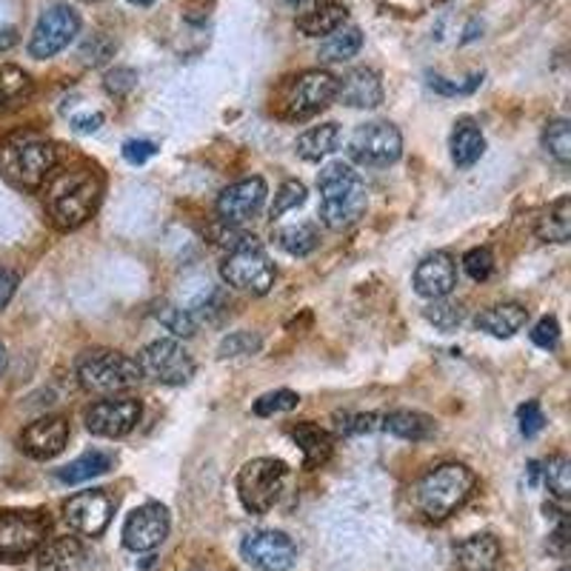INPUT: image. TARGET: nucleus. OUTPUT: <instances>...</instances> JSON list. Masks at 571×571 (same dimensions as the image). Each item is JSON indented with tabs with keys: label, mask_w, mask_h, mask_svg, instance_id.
<instances>
[{
	"label": "nucleus",
	"mask_w": 571,
	"mask_h": 571,
	"mask_svg": "<svg viewBox=\"0 0 571 571\" xmlns=\"http://www.w3.org/2000/svg\"><path fill=\"white\" fill-rule=\"evenodd\" d=\"M115 509H118V497L109 488H89V492H77V495L69 497L63 517L77 535L100 537L106 526L112 522Z\"/></svg>",
	"instance_id": "nucleus-13"
},
{
	"label": "nucleus",
	"mask_w": 571,
	"mask_h": 571,
	"mask_svg": "<svg viewBox=\"0 0 571 571\" xmlns=\"http://www.w3.org/2000/svg\"><path fill=\"white\" fill-rule=\"evenodd\" d=\"M18 43V29L9 26V23H0V55L9 52Z\"/></svg>",
	"instance_id": "nucleus-50"
},
{
	"label": "nucleus",
	"mask_w": 571,
	"mask_h": 571,
	"mask_svg": "<svg viewBox=\"0 0 571 571\" xmlns=\"http://www.w3.org/2000/svg\"><path fill=\"white\" fill-rule=\"evenodd\" d=\"M46 186V212L52 224L63 231H72L84 226L98 212L100 195H104V177L95 166H77L66 172H52Z\"/></svg>",
	"instance_id": "nucleus-1"
},
{
	"label": "nucleus",
	"mask_w": 571,
	"mask_h": 571,
	"mask_svg": "<svg viewBox=\"0 0 571 571\" xmlns=\"http://www.w3.org/2000/svg\"><path fill=\"white\" fill-rule=\"evenodd\" d=\"M134 84H138V75H134V69H115L106 75L104 86L109 95H115V98H123V95H129V91L134 89Z\"/></svg>",
	"instance_id": "nucleus-46"
},
{
	"label": "nucleus",
	"mask_w": 571,
	"mask_h": 571,
	"mask_svg": "<svg viewBox=\"0 0 571 571\" xmlns=\"http://www.w3.org/2000/svg\"><path fill=\"white\" fill-rule=\"evenodd\" d=\"M263 346L260 335L255 332H231L220 341V348H217V355L220 357H244V355H255L258 348Z\"/></svg>",
	"instance_id": "nucleus-40"
},
{
	"label": "nucleus",
	"mask_w": 571,
	"mask_h": 571,
	"mask_svg": "<svg viewBox=\"0 0 571 571\" xmlns=\"http://www.w3.org/2000/svg\"><path fill=\"white\" fill-rule=\"evenodd\" d=\"M306 203V186L300 181H286L283 186L278 188V195H274V203L272 209H269V215L274 217H283L286 212L298 209V206H303Z\"/></svg>",
	"instance_id": "nucleus-39"
},
{
	"label": "nucleus",
	"mask_w": 571,
	"mask_h": 571,
	"mask_svg": "<svg viewBox=\"0 0 571 571\" xmlns=\"http://www.w3.org/2000/svg\"><path fill=\"white\" fill-rule=\"evenodd\" d=\"M50 535V517L43 511H0V563H21L35 554Z\"/></svg>",
	"instance_id": "nucleus-9"
},
{
	"label": "nucleus",
	"mask_w": 571,
	"mask_h": 571,
	"mask_svg": "<svg viewBox=\"0 0 571 571\" xmlns=\"http://www.w3.org/2000/svg\"><path fill=\"white\" fill-rule=\"evenodd\" d=\"M337 95V77L326 69H306L280 89V115L286 120H309L326 106H332Z\"/></svg>",
	"instance_id": "nucleus-8"
},
{
	"label": "nucleus",
	"mask_w": 571,
	"mask_h": 571,
	"mask_svg": "<svg viewBox=\"0 0 571 571\" xmlns=\"http://www.w3.org/2000/svg\"><path fill=\"white\" fill-rule=\"evenodd\" d=\"M335 100L352 109H377L384 104V80L375 69H366V66L346 72L337 80Z\"/></svg>",
	"instance_id": "nucleus-20"
},
{
	"label": "nucleus",
	"mask_w": 571,
	"mask_h": 571,
	"mask_svg": "<svg viewBox=\"0 0 571 571\" xmlns=\"http://www.w3.org/2000/svg\"><path fill=\"white\" fill-rule=\"evenodd\" d=\"M266 195H269V188H266L263 177H246V181L231 183L217 197V215L226 226L246 224L263 209Z\"/></svg>",
	"instance_id": "nucleus-16"
},
{
	"label": "nucleus",
	"mask_w": 571,
	"mask_h": 571,
	"mask_svg": "<svg viewBox=\"0 0 571 571\" xmlns=\"http://www.w3.org/2000/svg\"><path fill=\"white\" fill-rule=\"evenodd\" d=\"M289 438L294 440L303 452V468H321L326 466L328 457H332V449H335V440L326 429H321L312 420H303V423L289 425Z\"/></svg>",
	"instance_id": "nucleus-21"
},
{
	"label": "nucleus",
	"mask_w": 571,
	"mask_h": 571,
	"mask_svg": "<svg viewBox=\"0 0 571 571\" xmlns=\"http://www.w3.org/2000/svg\"><path fill=\"white\" fill-rule=\"evenodd\" d=\"M486 152V138H483L481 126L474 120L463 118L452 132V161L460 169H472Z\"/></svg>",
	"instance_id": "nucleus-27"
},
{
	"label": "nucleus",
	"mask_w": 571,
	"mask_h": 571,
	"mask_svg": "<svg viewBox=\"0 0 571 571\" xmlns=\"http://www.w3.org/2000/svg\"><path fill=\"white\" fill-rule=\"evenodd\" d=\"M77 32H80V18H77L75 9H69L66 3H55L41 14L35 32L29 37V55L35 61L55 57L57 52H63L75 41Z\"/></svg>",
	"instance_id": "nucleus-12"
},
{
	"label": "nucleus",
	"mask_w": 571,
	"mask_h": 571,
	"mask_svg": "<svg viewBox=\"0 0 571 571\" xmlns=\"http://www.w3.org/2000/svg\"><path fill=\"white\" fill-rule=\"evenodd\" d=\"M80 3H98V0H80Z\"/></svg>",
	"instance_id": "nucleus-54"
},
{
	"label": "nucleus",
	"mask_w": 571,
	"mask_h": 571,
	"mask_svg": "<svg viewBox=\"0 0 571 571\" xmlns=\"http://www.w3.org/2000/svg\"><path fill=\"white\" fill-rule=\"evenodd\" d=\"M169 511L161 503H143L123 522V546L132 551H152L166 540Z\"/></svg>",
	"instance_id": "nucleus-17"
},
{
	"label": "nucleus",
	"mask_w": 571,
	"mask_h": 571,
	"mask_svg": "<svg viewBox=\"0 0 571 571\" xmlns=\"http://www.w3.org/2000/svg\"><path fill=\"white\" fill-rule=\"evenodd\" d=\"M298 403H300L298 391L292 389L269 391V395L255 400V414H258V418H274V414H286V411L298 409Z\"/></svg>",
	"instance_id": "nucleus-37"
},
{
	"label": "nucleus",
	"mask_w": 571,
	"mask_h": 571,
	"mask_svg": "<svg viewBox=\"0 0 571 571\" xmlns=\"http://www.w3.org/2000/svg\"><path fill=\"white\" fill-rule=\"evenodd\" d=\"M321 188V220L332 231H343L355 226L369 206V192L360 174L348 163H328L317 174Z\"/></svg>",
	"instance_id": "nucleus-4"
},
{
	"label": "nucleus",
	"mask_w": 571,
	"mask_h": 571,
	"mask_svg": "<svg viewBox=\"0 0 571 571\" xmlns=\"http://www.w3.org/2000/svg\"><path fill=\"white\" fill-rule=\"evenodd\" d=\"M283 3H289V7H300L303 0H283Z\"/></svg>",
	"instance_id": "nucleus-53"
},
{
	"label": "nucleus",
	"mask_w": 571,
	"mask_h": 571,
	"mask_svg": "<svg viewBox=\"0 0 571 571\" xmlns=\"http://www.w3.org/2000/svg\"><path fill=\"white\" fill-rule=\"evenodd\" d=\"M72 126H75V132H80V134H91V132H98L100 126H104V115H100V112H86V115H77V118L72 120Z\"/></svg>",
	"instance_id": "nucleus-49"
},
{
	"label": "nucleus",
	"mask_w": 571,
	"mask_h": 571,
	"mask_svg": "<svg viewBox=\"0 0 571 571\" xmlns=\"http://www.w3.org/2000/svg\"><path fill=\"white\" fill-rule=\"evenodd\" d=\"M140 377L161 386H186L195 377V360L177 341H152L138 355Z\"/></svg>",
	"instance_id": "nucleus-11"
},
{
	"label": "nucleus",
	"mask_w": 571,
	"mask_h": 571,
	"mask_svg": "<svg viewBox=\"0 0 571 571\" xmlns=\"http://www.w3.org/2000/svg\"><path fill=\"white\" fill-rule=\"evenodd\" d=\"M154 317L163 323V326L172 332V335L177 337H192L195 335V317L186 312V309H177V306H169V303H163V306H158V312H154Z\"/></svg>",
	"instance_id": "nucleus-38"
},
{
	"label": "nucleus",
	"mask_w": 571,
	"mask_h": 571,
	"mask_svg": "<svg viewBox=\"0 0 571 571\" xmlns=\"http://www.w3.org/2000/svg\"><path fill=\"white\" fill-rule=\"evenodd\" d=\"M543 472L546 488L551 492L554 500H569L571 495V460L565 454H554V457L546 460Z\"/></svg>",
	"instance_id": "nucleus-34"
},
{
	"label": "nucleus",
	"mask_w": 571,
	"mask_h": 571,
	"mask_svg": "<svg viewBox=\"0 0 571 571\" xmlns=\"http://www.w3.org/2000/svg\"><path fill=\"white\" fill-rule=\"evenodd\" d=\"M481 84H483V72L481 75L468 77L466 84H452V80H446V77L429 75V86H432L434 91H440V95H472Z\"/></svg>",
	"instance_id": "nucleus-44"
},
{
	"label": "nucleus",
	"mask_w": 571,
	"mask_h": 571,
	"mask_svg": "<svg viewBox=\"0 0 571 571\" xmlns=\"http://www.w3.org/2000/svg\"><path fill=\"white\" fill-rule=\"evenodd\" d=\"M477 477L463 463H440L414 483V506L429 522H443L472 500Z\"/></svg>",
	"instance_id": "nucleus-2"
},
{
	"label": "nucleus",
	"mask_w": 571,
	"mask_h": 571,
	"mask_svg": "<svg viewBox=\"0 0 571 571\" xmlns=\"http://www.w3.org/2000/svg\"><path fill=\"white\" fill-rule=\"evenodd\" d=\"M423 314L425 321L432 323L438 332H454V328L463 323V317H466V309H463V303H457V300L438 298L425 306Z\"/></svg>",
	"instance_id": "nucleus-35"
},
{
	"label": "nucleus",
	"mask_w": 571,
	"mask_h": 571,
	"mask_svg": "<svg viewBox=\"0 0 571 571\" xmlns=\"http://www.w3.org/2000/svg\"><path fill=\"white\" fill-rule=\"evenodd\" d=\"M531 343L540 348H558L560 343V323L558 317H543L531 328Z\"/></svg>",
	"instance_id": "nucleus-45"
},
{
	"label": "nucleus",
	"mask_w": 571,
	"mask_h": 571,
	"mask_svg": "<svg viewBox=\"0 0 571 571\" xmlns=\"http://www.w3.org/2000/svg\"><path fill=\"white\" fill-rule=\"evenodd\" d=\"M517 423H520L522 438H535V434L543 432L546 414L543 409H540V403H537V400H526V403L517 409Z\"/></svg>",
	"instance_id": "nucleus-43"
},
{
	"label": "nucleus",
	"mask_w": 571,
	"mask_h": 571,
	"mask_svg": "<svg viewBox=\"0 0 571 571\" xmlns=\"http://www.w3.org/2000/svg\"><path fill=\"white\" fill-rule=\"evenodd\" d=\"M32 95V77L21 69V66H0V106L21 104Z\"/></svg>",
	"instance_id": "nucleus-33"
},
{
	"label": "nucleus",
	"mask_w": 571,
	"mask_h": 571,
	"mask_svg": "<svg viewBox=\"0 0 571 571\" xmlns=\"http://www.w3.org/2000/svg\"><path fill=\"white\" fill-rule=\"evenodd\" d=\"M57 169V149L37 132H14L0 143V172L12 186L37 192Z\"/></svg>",
	"instance_id": "nucleus-3"
},
{
	"label": "nucleus",
	"mask_w": 571,
	"mask_h": 571,
	"mask_svg": "<svg viewBox=\"0 0 571 571\" xmlns=\"http://www.w3.org/2000/svg\"><path fill=\"white\" fill-rule=\"evenodd\" d=\"M220 278L237 292L260 298V294L272 292L278 269H274L272 258L266 255L263 246L258 244V237L246 235L240 244L231 246L229 255L220 263Z\"/></svg>",
	"instance_id": "nucleus-6"
},
{
	"label": "nucleus",
	"mask_w": 571,
	"mask_h": 571,
	"mask_svg": "<svg viewBox=\"0 0 571 571\" xmlns=\"http://www.w3.org/2000/svg\"><path fill=\"white\" fill-rule=\"evenodd\" d=\"M457 286V263L449 251H434L414 269V292L425 300L449 298Z\"/></svg>",
	"instance_id": "nucleus-19"
},
{
	"label": "nucleus",
	"mask_w": 571,
	"mask_h": 571,
	"mask_svg": "<svg viewBox=\"0 0 571 571\" xmlns=\"http://www.w3.org/2000/svg\"><path fill=\"white\" fill-rule=\"evenodd\" d=\"M132 3H138V7H149V3H154V0H132Z\"/></svg>",
	"instance_id": "nucleus-52"
},
{
	"label": "nucleus",
	"mask_w": 571,
	"mask_h": 571,
	"mask_svg": "<svg viewBox=\"0 0 571 571\" xmlns=\"http://www.w3.org/2000/svg\"><path fill=\"white\" fill-rule=\"evenodd\" d=\"M337 434H371L384 425V414H335Z\"/></svg>",
	"instance_id": "nucleus-42"
},
{
	"label": "nucleus",
	"mask_w": 571,
	"mask_h": 571,
	"mask_svg": "<svg viewBox=\"0 0 571 571\" xmlns=\"http://www.w3.org/2000/svg\"><path fill=\"white\" fill-rule=\"evenodd\" d=\"M543 149L560 163V166H569L571 163V123L569 120L558 118L546 126Z\"/></svg>",
	"instance_id": "nucleus-36"
},
{
	"label": "nucleus",
	"mask_w": 571,
	"mask_h": 571,
	"mask_svg": "<svg viewBox=\"0 0 571 571\" xmlns=\"http://www.w3.org/2000/svg\"><path fill=\"white\" fill-rule=\"evenodd\" d=\"M363 50V32L357 26H346V29H337L326 41L321 43V57L323 63H343V61H352L357 52Z\"/></svg>",
	"instance_id": "nucleus-31"
},
{
	"label": "nucleus",
	"mask_w": 571,
	"mask_h": 571,
	"mask_svg": "<svg viewBox=\"0 0 571 571\" xmlns=\"http://www.w3.org/2000/svg\"><path fill=\"white\" fill-rule=\"evenodd\" d=\"M337 143H341V126L337 123H323V126H314L309 132H303L294 143L298 154L303 161L309 163H321L323 158L335 152Z\"/></svg>",
	"instance_id": "nucleus-28"
},
{
	"label": "nucleus",
	"mask_w": 571,
	"mask_h": 571,
	"mask_svg": "<svg viewBox=\"0 0 571 571\" xmlns=\"http://www.w3.org/2000/svg\"><path fill=\"white\" fill-rule=\"evenodd\" d=\"M346 18L348 9L343 7L341 0H317V3H312L306 12L300 14L298 29L306 37H323L337 32L346 23Z\"/></svg>",
	"instance_id": "nucleus-23"
},
{
	"label": "nucleus",
	"mask_w": 571,
	"mask_h": 571,
	"mask_svg": "<svg viewBox=\"0 0 571 571\" xmlns=\"http://www.w3.org/2000/svg\"><path fill=\"white\" fill-rule=\"evenodd\" d=\"M86 554L77 537H55L37 549V571H77Z\"/></svg>",
	"instance_id": "nucleus-24"
},
{
	"label": "nucleus",
	"mask_w": 571,
	"mask_h": 571,
	"mask_svg": "<svg viewBox=\"0 0 571 571\" xmlns=\"http://www.w3.org/2000/svg\"><path fill=\"white\" fill-rule=\"evenodd\" d=\"M286 481H289V466L283 460H249L237 474V497L249 515H269L283 495Z\"/></svg>",
	"instance_id": "nucleus-7"
},
{
	"label": "nucleus",
	"mask_w": 571,
	"mask_h": 571,
	"mask_svg": "<svg viewBox=\"0 0 571 571\" xmlns=\"http://www.w3.org/2000/svg\"><path fill=\"white\" fill-rule=\"evenodd\" d=\"M7 371V348H3V343H0V375Z\"/></svg>",
	"instance_id": "nucleus-51"
},
{
	"label": "nucleus",
	"mask_w": 571,
	"mask_h": 571,
	"mask_svg": "<svg viewBox=\"0 0 571 571\" xmlns=\"http://www.w3.org/2000/svg\"><path fill=\"white\" fill-rule=\"evenodd\" d=\"M14 289H18V274L9 272V269H0V312L9 306V300L14 298Z\"/></svg>",
	"instance_id": "nucleus-48"
},
{
	"label": "nucleus",
	"mask_w": 571,
	"mask_h": 571,
	"mask_svg": "<svg viewBox=\"0 0 571 571\" xmlns=\"http://www.w3.org/2000/svg\"><path fill=\"white\" fill-rule=\"evenodd\" d=\"M348 154L352 161L369 169H384L400 161L403 154V134L389 120H371V123L357 126L352 140H348Z\"/></svg>",
	"instance_id": "nucleus-10"
},
{
	"label": "nucleus",
	"mask_w": 571,
	"mask_h": 571,
	"mask_svg": "<svg viewBox=\"0 0 571 571\" xmlns=\"http://www.w3.org/2000/svg\"><path fill=\"white\" fill-rule=\"evenodd\" d=\"M69 443V420L61 414L41 418L21 432V452L35 460H52Z\"/></svg>",
	"instance_id": "nucleus-18"
},
{
	"label": "nucleus",
	"mask_w": 571,
	"mask_h": 571,
	"mask_svg": "<svg viewBox=\"0 0 571 571\" xmlns=\"http://www.w3.org/2000/svg\"><path fill=\"white\" fill-rule=\"evenodd\" d=\"M454 554L463 571H495L503 560V546L495 535H472L460 540Z\"/></svg>",
	"instance_id": "nucleus-22"
},
{
	"label": "nucleus",
	"mask_w": 571,
	"mask_h": 571,
	"mask_svg": "<svg viewBox=\"0 0 571 571\" xmlns=\"http://www.w3.org/2000/svg\"><path fill=\"white\" fill-rule=\"evenodd\" d=\"M240 554H244L246 563L260 571H289L298 560V546L283 531L260 529L244 537Z\"/></svg>",
	"instance_id": "nucleus-14"
},
{
	"label": "nucleus",
	"mask_w": 571,
	"mask_h": 571,
	"mask_svg": "<svg viewBox=\"0 0 571 571\" xmlns=\"http://www.w3.org/2000/svg\"><path fill=\"white\" fill-rule=\"evenodd\" d=\"M537 237L546 244H569L571 240V197L554 201L543 215L537 217Z\"/></svg>",
	"instance_id": "nucleus-29"
},
{
	"label": "nucleus",
	"mask_w": 571,
	"mask_h": 571,
	"mask_svg": "<svg viewBox=\"0 0 571 571\" xmlns=\"http://www.w3.org/2000/svg\"><path fill=\"white\" fill-rule=\"evenodd\" d=\"M115 457L112 454H106V452H86L80 454L77 460H72L69 466H63L57 468V481L66 483V486H75V483H86L91 481V477H100V474H106L109 468H112Z\"/></svg>",
	"instance_id": "nucleus-30"
},
{
	"label": "nucleus",
	"mask_w": 571,
	"mask_h": 571,
	"mask_svg": "<svg viewBox=\"0 0 571 571\" xmlns=\"http://www.w3.org/2000/svg\"><path fill=\"white\" fill-rule=\"evenodd\" d=\"M463 269L472 280L483 283V280L492 278L495 272V255L486 249V246H477V249L466 251V258H463Z\"/></svg>",
	"instance_id": "nucleus-41"
},
{
	"label": "nucleus",
	"mask_w": 571,
	"mask_h": 571,
	"mask_svg": "<svg viewBox=\"0 0 571 571\" xmlns=\"http://www.w3.org/2000/svg\"><path fill=\"white\" fill-rule=\"evenodd\" d=\"M560 571H571V569H569V565H563V569H560Z\"/></svg>",
	"instance_id": "nucleus-55"
},
{
	"label": "nucleus",
	"mask_w": 571,
	"mask_h": 571,
	"mask_svg": "<svg viewBox=\"0 0 571 571\" xmlns=\"http://www.w3.org/2000/svg\"><path fill=\"white\" fill-rule=\"evenodd\" d=\"M274 240H278V246L286 255H292V258H306V255H312V251L317 249V244H321V231H317L314 224H292L278 229Z\"/></svg>",
	"instance_id": "nucleus-32"
},
{
	"label": "nucleus",
	"mask_w": 571,
	"mask_h": 571,
	"mask_svg": "<svg viewBox=\"0 0 571 571\" xmlns=\"http://www.w3.org/2000/svg\"><path fill=\"white\" fill-rule=\"evenodd\" d=\"M77 384L91 395H120L138 386L140 369L132 357L112 352V348H91L75 363Z\"/></svg>",
	"instance_id": "nucleus-5"
},
{
	"label": "nucleus",
	"mask_w": 571,
	"mask_h": 571,
	"mask_svg": "<svg viewBox=\"0 0 571 571\" xmlns=\"http://www.w3.org/2000/svg\"><path fill=\"white\" fill-rule=\"evenodd\" d=\"M140 414H143V406L134 398H109L91 403L86 411V429H89L95 438H123L140 423Z\"/></svg>",
	"instance_id": "nucleus-15"
},
{
	"label": "nucleus",
	"mask_w": 571,
	"mask_h": 571,
	"mask_svg": "<svg viewBox=\"0 0 571 571\" xmlns=\"http://www.w3.org/2000/svg\"><path fill=\"white\" fill-rule=\"evenodd\" d=\"M526 323H529V309L520 306V303H500V306H492L477 314L474 326L492 337H511Z\"/></svg>",
	"instance_id": "nucleus-25"
},
{
	"label": "nucleus",
	"mask_w": 571,
	"mask_h": 571,
	"mask_svg": "<svg viewBox=\"0 0 571 571\" xmlns=\"http://www.w3.org/2000/svg\"><path fill=\"white\" fill-rule=\"evenodd\" d=\"M384 432L395 434L400 440H411V443H423V440H432L438 434V425L429 414L411 409H398L384 414Z\"/></svg>",
	"instance_id": "nucleus-26"
},
{
	"label": "nucleus",
	"mask_w": 571,
	"mask_h": 571,
	"mask_svg": "<svg viewBox=\"0 0 571 571\" xmlns=\"http://www.w3.org/2000/svg\"><path fill=\"white\" fill-rule=\"evenodd\" d=\"M154 154H158V147H154L152 140H126L123 143V158L134 163V166L152 161Z\"/></svg>",
	"instance_id": "nucleus-47"
}]
</instances>
